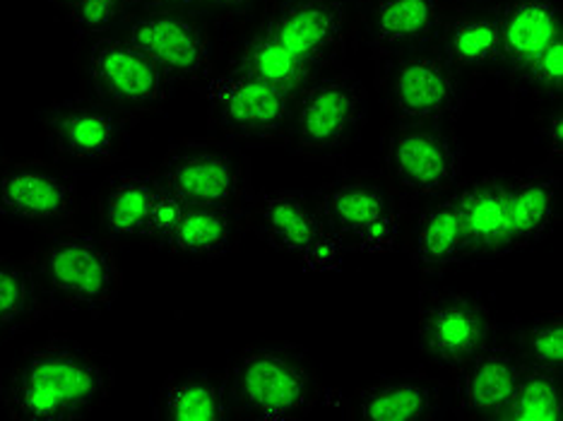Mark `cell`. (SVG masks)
I'll return each instance as SVG.
<instances>
[{"label":"cell","mask_w":563,"mask_h":421,"mask_svg":"<svg viewBox=\"0 0 563 421\" xmlns=\"http://www.w3.org/2000/svg\"><path fill=\"white\" fill-rule=\"evenodd\" d=\"M196 3L212 8V10H239L249 3V0H196Z\"/></svg>","instance_id":"d590c367"},{"label":"cell","mask_w":563,"mask_h":421,"mask_svg":"<svg viewBox=\"0 0 563 421\" xmlns=\"http://www.w3.org/2000/svg\"><path fill=\"white\" fill-rule=\"evenodd\" d=\"M318 212L344 253H393L402 246L407 208L383 169L342 171L313 190Z\"/></svg>","instance_id":"277c9868"},{"label":"cell","mask_w":563,"mask_h":421,"mask_svg":"<svg viewBox=\"0 0 563 421\" xmlns=\"http://www.w3.org/2000/svg\"><path fill=\"white\" fill-rule=\"evenodd\" d=\"M48 313H107L119 301L123 270L113 241L82 226H60L42 234L27 258Z\"/></svg>","instance_id":"7a4b0ae2"},{"label":"cell","mask_w":563,"mask_h":421,"mask_svg":"<svg viewBox=\"0 0 563 421\" xmlns=\"http://www.w3.org/2000/svg\"><path fill=\"white\" fill-rule=\"evenodd\" d=\"M243 214H246V226L267 248L299 261L306 270H338L347 255L330 236L309 190H255Z\"/></svg>","instance_id":"30bf717a"},{"label":"cell","mask_w":563,"mask_h":421,"mask_svg":"<svg viewBox=\"0 0 563 421\" xmlns=\"http://www.w3.org/2000/svg\"><path fill=\"white\" fill-rule=\"evenodd\" d=\"M8 159H5V149H3V143H0V167H3Z\"/></svg>","instance_id":"74e56055"},{"label":"cell","mask_w":563,"mask_h":421,"mask_svg":"<svg viewBox=\"0 0 563 421\" xmlns=\"http://www.w3.org/2000/svg\"><path fill=\"white\" fill-rule=\"evenodd\" d=\"M465 220L470 263H494L516 253L510 220V174L489 171L455 188Z\"/></svg>","instance_id":"ffe728a7"},{"label":"cell","mask_w":563,"mask_h":421,"mask_svg":"<svg viewBox=\"0 0 563 421\" xmlns=\"http://www.w3.org/2000/svg\"><path fill=\"white\" fill-rule=\"evenodd\" d=\"M210 131L241 149L285 145L291 101L279 87L232 66L200 87Z\"/></svg>","instance_id":"9c48e42d"},{"label":"cell","mask_w":563,"mask_h":421,"mask_svg":"<svg viewBox=\"0 0 563 421\" xmlns=\"http://www.w3.org/2000/svg\"><path fill=\"white\" fill-rule=\"evenodd\" d=\"M155 421H227L234 419L227 374L214 368H188L169 374L152 395Z\"/></svg>","instance_id":"4316f807"},{"label":"cell","mask_w":563,"mask_h":421,"mask_svg":"<svg viewBox=\"0 0 563 421\" xmlns=\"http://www.w3.org/2000/svg\"><path fill=\"white\" fill-rule=\"evenodd\" d=\"M441 54L475 92L489 78H501V12L498 3H453L443 24Z\"/></svg>","instance_id":"d6986e66"},{"label":"cell","mask_w":563,"mask_h":421,"mask_svg":"<svg viewBox=\"0 0 563 421\" xmlns=\"http://www.w3.org/2000/svg\"><path fill=\"white\" fill-rule=\"evenodd\" d=\"M249 232L243 210L186 206L178 222L169 229L155 251H164L184 261H222L234 253Z\"/></svg>","instance_id":"484cf974"},{"label":"cell","mask_w":563,"mask_h":421,"mask_svg":"<svg viewBox=\"0 0 563 421\" xmlns=\"http://www.w3.org/2000/svg\"><path fill=\"white\" fill-rule=\"evenodd\" d=\"M125 36L176 85L202 87L214 75V48L208 32L181 10H147L128 18Z\"/></svg>","instance_id":"e0dca14e"},{"label":"cell","mask_w":563,"mask_h":421,"mask_svg":"<svg viewBox=\"0 0 563 421\" xmlns=\"http://www.w3.org/2000/svg\"><path fill=\"white\" fill-rule=\"evenodd\" d=\"M318 75L342 68L354 34V0H277L258 24Z\"/></svg>","instance_id":"4fadbf2b"},{"label":"cell","mask_w":563,"mask_h":421,"mask_svg":"<svg viewBox=\"0 0 563 421\" xmlns=\"http://www.w3.org/2000/svg\"><path fill=\"white\" fill-rule=\"evenodd\" d=\"M561 169L540 164L510 174V220L516 253L544 244L561 224Z\"/></svg>","instance_id":"d4e9b609"},{"label":"cell","mask_w":563,"mask_h":421,"mask_svg":"<svg viewBox=\"0 0 563 421\" xmlns=\"http://www.w3.org/2000/svg\"><path fill=\"white\" fill-rule=\"evenodd\" d=\"M135 5L137 0H70L66 15L75 36L92 42L121 27Z\"/></svg>","instance_id":"d6a6232c"},{"label":"cell","mask_w":563,"mask_h":421,"mask_svg":"<svg viewBox=\"0 0 563 421\" xmlns=\"http://www.w3.org/2000/svg\"><path fill=\"white\" fill-rule=\"evenodd\" d=\"M489 303L457 289H421L415 347L448 376L475 356L496 330Z\"/></svg>","instance_id":"5bb4252c"},{"label":"cell","mask_w":563,"mask_h":421,"mask_svg":"<svg viewBox=\"0 0 563 421\" xmlns=\"http://www.w3.org/2000/svg\"><path fill=\"white\" fill-rule=\"evenodd\" d=\"M147 10H181L186 5H194L196 0H137Z\"/></svg>","instance_id":"e575fe53"},{"label":"cell","mask_w":563,"mask_h":421,"mask_svg":"<svg viewBox=\"0 0 563 421\" xmlns=\"http://www.w3.org/2000/svg\"><path fill=\"white\" fill-rule=\"evenodd\" d=\"M525 368L516 323L496 325L489 342L451 374V410L460 421H501Z\"/></svg>","instance_id":"2e32d148"},{"label":"cell","mask_w":563,"mask_h":421,"mask_svg":"<svg viewBox=\"0 0 563 421\" xmlns=\"http://www.w3.org/2000/svg\"><path fill=\"white\" fill-rule=\"evenodd\" d=\"M117 374L104 354L51 335L30 344L0 376V407L12 421H78L109 400Z\"/></svg>","instance_id":"6da1fadb"},{"label":"cell","mask_w":563,"mask_h":421,"mask_svg":"<svg viewBox=\"0 0 563 421\" xmlns=\"http://www.w3.org/2000/svg\"><path fill=\"white\" fill-rule=\"evenodd\" d=\"M85 75L92 95L131 121L162 111L176 89L169 75L125 34L89 42Z\"/></svg>","instance_id":"7c38bea8"},{"label":"cell","mask_w":563,"mask_h":421,"mask_svg":"<svg viewBox=\"0 0 563 421\" xmlns=\"http://www.w3.org/2000/svg\"><path fill=\"white\" fill-rule=\"evenodd\" d=\"M155 174L186 206L246 210L255 193L243 149L217 135L176 140L164 152Z\"/></svg>","instance_id":"52a82bcc"},{"label":"cell","mask_w":563,"mask_h":421,"mask_svg":"<svg viewBox=\"0 0 563 421\" xmlns=\"http://www.w3.org/2000/svg\"><path fill=\"white\" fill-rule=\"evenodd\" d=\"M3 340H5V335H3V333H0V344H3Z\"/></svg>","instance_id":"f35d334b"},{"label":"cell","mask_w":563,"mask_h":421,"mask_svg":"<svg viewBox=\"0 0 563 421\" xmlns=\"http://www.w3.org/2000/svg\"><path fill=\"white\" fill-rule=\"evenodd\" d=\"M563 95V36L544 48V54L525 70L516 82H510V97L530 99L537 109L561 104Z\"/></svg>","instance_id":"1f68e13d"},{"label":"cell","mask_w":563,"mask_h":421,"mask_svg":"<svg viewBox=\"0 0 563 421\" xmlns=\"http://www.w3.org/2000/svg\"><path fill=\"white\" fill-rule=\"evenodd\" d=\"M453 0H354L356 32L380 63L439 46Z\"/></svg>","instance_id":"ac0fdd59"},{"label":"cell","mask_w":563,"mask_h":421,"mask_svg":"<svg viewBox=\"0 0 563 421\" xmlns=\"http://www.w3.org/2000/svg\"><path fill=\"white\" fill-rule=\"evenodd\" d=\"M224 374L234 419L243 421H299L323 395L309 352L289 340L251 344Z\"/></svg>","instance_id":"3957f363"},{"label":"cell","mask_w":563,"mask_h":421,"mask_svg":"<svg viewBox=\"0 0 563 421\" xmlns=\"http://www.w3.org/2000/svg\"><path fill=\"white\" fill-rule=\"evenodd\" d=\"M360 421H437L451 410V380L424 372L378 376L352 398Z\"/></svg>","instance_id":"44dd1931"},{"label":"cell","mask_w":563,"mask_h":421,"mask_svg":"<svg viewBox=\"0 0 563 421\" xmlns=\"http://www.w3.org/2000/svg\"><path fill=\"white\" fill-rule=\"evenodd\" d=\"M501 12V78L516 82L544 48L563 36L561 0H504Z\"/></svg>","instance_id":"cb8c5ba5"},{"label":"cell","mask_w":563,"mask_h":421,"mask_svg":"<svg viewBox=\"0 0 563 421\" xmlns=\"http://www.w3.org/2000/svg\"><path fill=\"white\" fill-rule=\"evenodd\" d=\"M85 208L80 181L58 162L24 159L0 167V217L36 234L56 232Z\"/></svg>","instance_id":"9a60e30c"},{"label":"cell","mask_w":563,"mask_h":421,"mask_svg":"<svg viewBox=\"0 0 563 421\" xmlns=\"http://www.w3.org/2000/svg\"><path fill=\"white\" fill-rule=\"evenodd\" d=\"M131 119L95 95L51 101L40 111L46 149L66 169H104L125 157Z\"/></svg>","instance_id":"8fae6325"},{"label":"cell","mask_w":563,"mask_h":421,"mask_svg":"<svg viewBox=\"0 0 563 421\" xmlns=\"http://www.w3.org/2000/svg\"><path fill=\"white\" fill-rule=\"evenodd\" d=\"M234 66L251 73L253 78H261L279 87L282 92H287L289 97H297L306 85L318 78V73L313 68L306 66L297 56H291L285 46L271 40V36L263 34L261 30H255L249 40L243 42Z\"/></svg>","instance_id":"83f0119b"},{"label":"cell","mask_w":563,"mask_h":421,"mask_svg":"<svg viewBox=\"0 0 563 421\" xmlns=\"http://www.w3.org/2000/svg\"><path fill=\"white\" fill-rule=\"evenodd\" d=\"M537 143L544 152V164L549 167H563V109L561 104L547 107L540 111V125H537Z\"/></svg>","instance_id":"836d02e7"},{"label":"cell","mask_w":563,"mask_h":421,"mask_svg":"<svg viewBox=\"0 0 563 421\" xmlns=\"http://www.w3.org/2000/svg\"><path fill=\"white\" fill-rule=\"evenodd\" d=\"M48 313L27 263L0 255V333H22Z\"/></svg>","instance_id":"f1b7e54d"},{"label":"cell","mask_w":563,"mask_h":421,"mask_svg":"<svg viewBox=\"0 0 563 421\" xmlns=\"http://www.w3.org/2000/svg\"><path fill=\"white\" fill-rule=\"evenodd\" d=\"M368 119V97L360 75L335 68L318 75L291 101L285 145L291 155L338 164L360 143Z\"/></svg>","instance_id":"5b68a950"},{"label":"cell","mask_w":563,"mask_h":421,"mask_svg":"<svg viewBox=\"0 0 563 421\" xmlns=\"http://www.w3.org/2000/svg\"><path fill=\"white\" fill-rule=\"evenodd\" d=\"M383 164L407 214L451 196L465 181V149L448 123L390 121L383 137Z\"/></svg>","instance_id":"8992f818"},{"label":"cell","mask_w":563,"mask_h":421,"mask_svg":"<svg viewBox=\"0 0 563 421\" xmlns=\"http://www.w3.org/2000/svg\"><path fill=\"white\" fill-rule=\"evenodd\" d=\"M378 89L390 121L453 125L475 99L439 46L378 63Z\"/></svg>","instance_id":"ba28073f"},{"label":"cell","mask_w":563,"mask_h":421,"mask_svg":"<svg viewBox=\"0 0 563 421\" xmlns=\"http://www.w3.org/2000/svg\"><path fill=\"white\" fill-rule=\"evenodd\" d=\"M525 364L563 374V313L544 311L530 321H516Z\"/></svg>","instance_id":"4dcf8cb0"},{"label":"cell","mask_w":563,"mask_h":421,"mask_svg":"<svg viewBox=\"0 0 563 421\" xmlns=\"http://www.w3.org/2000/svg\"><path fill=\"white\" fill-rule=\"evenodd\" d=\"M162 196L164 186L155 171L128 169L109 176L92 196L97 232L117 246L123 241L145 244Z\"/></svg>","instance_id":"7402d4cb"},{"label":"cell","mask_w":563,"mask_h":421,"mask_svg":"<svg viewBox=\"0 0 563 421\" xmlns=\"http://www.w3.org/2000/svg\"><path fill=\"white\" fill-rule=\"evenodd\" d=\"M563 417V374L525 364L501 421H559Z\"/></svg>","instance_id":"f546056e"},{"label":"cell","mask_w":563,"mask_h":421,"mask_svg":"<svg viewBox=\"0 0 563 421\" xmlns=\"http://www.w3.org/2000/svg\"><path fill=\"white\" fill-rule=\"evenodd\" d=\"M48 3H54V5H58V8L66 10V8L70 5V0H48Z\"/></svg>","instance_id":"8d00e7d4"},{"label":"cell","mask_w":563,"mask_h":421,"mask_svg":"<svg viewBox=\"0 0 563 421\" xmlns=\"http://www.w3.org/2000/svg\"><path fill=\"white\" fill-rule=\"evenodd\" d=\"M407 220H412V226L402 234V241L409 261L421 275H443L470 263L465 220L455 190L419 208Z\"/></svg>","instance_id":"603a6c76"}]
</instances>
